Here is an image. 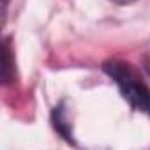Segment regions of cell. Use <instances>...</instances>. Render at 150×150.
Here are the masks:
<instances>
[{
	"label": "cell",
	"instance_id": "cell-1",
	"mask_svg": "<svg viewBox=\"0 0 150 150\" xmlns=\"http://www.w3.org/2000/svg\"><path fill=\"white\" fill-rule=\"evenodd\" d=\"M104 72L118 85L122 97L138 111L150 115V88L138 78V74L124 62H106Z\"/></svg>",
	"mask_w": 150,
	"mask_h": 150
},
{
	"label": "cell",
	"instance_id": "cell-2",
	"mask_svg": "<svg viewBox=\"0 0 150 150\" xmlns=\"http://www.w3.org/2000/svg\"><path fill=\"white\" fill-rule=\"evenodd\" d=\"M53 124H55V129L64 136V138H67L69 141H71V136H69V131L65 129V118H64V108H62V104H58L57 108H55V111H53Z\"/></svg>",
	"mask_w": 150,
	"mask_h": 150
},
{
	"label": "cell",
	"instance_id": "cell-3",
	"mask_svg": "<svg viewBox=\"0 0 150 150\" xmlns=\"http://www.w3.org/2000/svg\"><path fill=\"white\" fill-rule=\"evenodd\" d=\"M9 39H6L4 41V65H2V78H4V83H7L9 80H11V72H9V69L13 67L11 65V60H9Z\"/></svg>",
	"mask_w": 150,
	"mask_h": 150
},
{
	"label": "cell",
	"instance_id": "cell-4",
	"mask_svg": "<svg viewBox=\"0 0 150 150\" xmlns=\"http://www.w3.org/2000/svg\"><path fill=\"white\" fill-rule=\"evenodd\" d=\"M146 71L150 72V62H146Z\"/></svg>",
	"mask_w": 150,
	"mask_h": 150
}]
</instances>
